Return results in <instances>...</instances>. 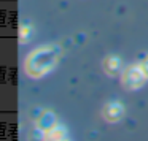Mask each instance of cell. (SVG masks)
Returning a JSON list of instances; mask_svg holds the SVG:
<instances>
[{
  "label": "cell",
  "instance_id": "8",
  "mask_svg": "<svg viewBox=\"0 0 148 141\" xmlns=\"http://www.w3.org/2000/svg\"><path fill=\"white\" fill-rule=\"evenodd\" d=\"M140 65H142V68H143L145 75H147V78H148V56H145V57L140 60Z\"/></svg>",
  "mask_w": 148,
  "mask_h": 141
},
{
  "label": "cell",
  "instance_id": "5",
  "mask_svg": "<svg viewBox=\"0 0 148 141\" xmlns=\"http://www.w3.org/2000/svg\"><path fill=\"white\" fill-rule=\"evenodd\" d=\"M102 68L108 76H116L121 71V59L118 56H113V54L107 56L102 60Z\"/></svg>",
  "mask_w": 148,
  "mask_h": 141
},
{
  "label": "cell",
  "instance_id": "2",
  "mask_svg": "<svg viewBox=\"0 0 148 141\" xmlns=\"http://www.w3.org/2000/svg\"><path fill=\"white\" fill-rule=\"evenodd\" d=\"M147 75H145L143 68L140 64H131L121 71V86L124 90H137L147 81Z\"/></svg>",
  "mask_w": 148,
  "mask_h": 141
},
{
  "label": "cell",
  "instance_id": "3",
  "mask_svg": "<svg viewBox=\"0 0 148 141\" xmlns=\"http://www.w3.org/2000/svg\"><path fill=\"white\" fill-rule=\"evenodd\" d=\"M124 105L118 100H113V102H107L105 105L102 106V117L105 119L108 124H115V122H119L123 117H124Z\"/></svg>",
  "mask_w": 148,
  "mask_h": 141
},
{
  "label": "cell",
  "instance_id": "7",
  "mask_svg": "<svg viewBox=\"0 0 148 141\" xmlns=\"http://www.w3.org/2000/svg\"><path fill=\"white\" fill-rule=\"evenodd\" d=\"M32 35H34V27L30 26L29 22L21 24V26H19V30H18V40H19L21 45H26V43H29L30 38H32Z\"/></svg>",
  "mask_w": 148,
  "mask_h": 141
},
{
  "label": "cell",
  "instance_id": "1",
  "mask_svg": "<svg viewBox=\"0 0 148 141\" xmlns=\"http://www.w3.org/2000/svg\"><path fill=\"white\" fill-rule=\"evenodd\" d=\"M61 57V48L58 45H43L30 51L24 59V73L32 79H38L48 75Z\"/></svg>",
  "mask_w": 148,
  "mask_h": 141
},
{
  "label": "cell",
  "instance_id": "4",
  "mask_svg": "<svg viewBox=\"0 0 148 141\" xmlns=\"http://www.w3.org/2000/svg\"><path fill=\"white\" fill-rule=\"evenodd\" d=\"M56 124H58V117H56L54 111H51V109H43V113L35 121V127H38L40 130H43V132H48L49 128H53Z\"/></svg>",
  "mask_w": 148,
  "mask_h": 141
},
{
  "label": "cell",
  "instance_id": "6",
  "mask_svg": "<svg viewBox=\"0 0 148 141\" xmlns=\"http://www.w3.org/2000/svg\"><path fill=\"white\" fill-rule=\"evenodd\" d=\"M43 140H46V141H64V140H67V128L62 124H56L53 128H49L48 132H45Z\"/></svg>",
  "mask_w": 148,
  "mask_h": 141
}]
</instances>
